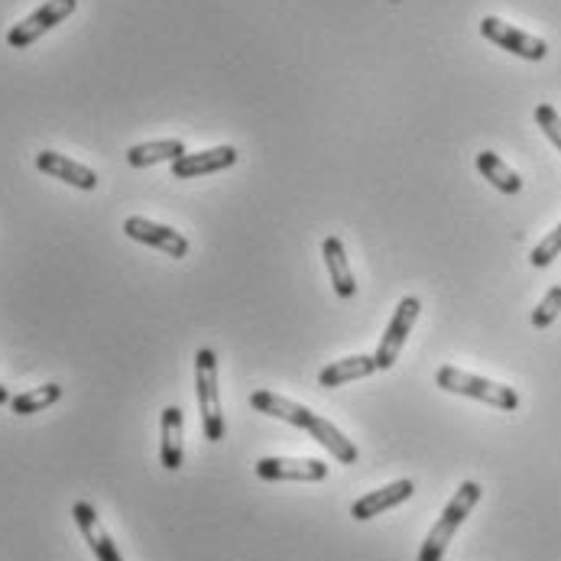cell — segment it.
I'll return each mask as SVG.
<instances>
[{"label":"cell","instance_id":"5bb4252c","mask_svg":"<svg viewBox=\"0 0 561 561\" xmlns=\"http://www.w3.org/2000/svg\"><path fill=\"white\" fill-rule=\"evenodd\" d=\"M182 410L179 406H166L162 410V416H159V435H162V441H159V461H162V467L166 471H179L182 467V461H185V451H182Z\"/></svg>","mask_w":561,"mask_h":561},{"label":"cell","instance_id":"9c48e42d","mask_svg":"<svg viewBox=\"0 0 561 561\" xmlns=\"http://www.w3.org/2000/svg\"><path fill=\"white\" fill-rule=\"evenodd\" d=\"M124 234H127L131 241H141L146 247L162 251L166 257H175V260L188 257V241H185L179 231H172V228H166V224H156V221H149V218H127V221H124Z\"/></svg>","mask_w":561,"mask_h":561},{"label":"cell","instance_id":"8992f818","mask_svg":"<svg viewBox=\"0 0 561 561\" xmlns=\"http://www.w3.org/2000/svg\"><path fill=\"white\" fill-rule=\"evenodd\" d=\"M480 33L493 46H500V49H507V52H513V56H520L526 62H542L549 56V42L546 39H539V36H533L526 29H516L513 23H503L500 16H484L480 20Z\"/></svg>","mask_w":561,"mask_h":561},{"label":"cell","instance_id":"8fae6325","mask_svg":"<svg viewBox=\"0 0 561 561\" xmlns=\"http://www.w3.org/2000/svg\"><path fill=\"white\" fill-rule=\"evenodd\" d=\"M36 169L46 172L49 179H59V182L75 185L82 192H95L98 188V172L95 169H88V166H82V162L69 159L65 153H56V149L36 153Z\"/></svg>","mask_w":561,"mask_h":561},{"label":"cell","instance_id":"ffe728a7","mask_svg":"<svg viewBox=\"0 0 561 561\" xmlns=\"http://www.w3.org/2000/svg\"><path fill=\"white\" fill-rule=\"evenodd\" d=\"M561 315V285H552L546 292V298L539 302V308L533 312V328H549Z\"/></svg>","mask_w":561,"mask_h":561},{"label":"cell","instance_id":"d6986e66","mask_svg":"<svg viewBox=\"0 0 561 561\" xmlns=\"http://www.w3.org/2000/svg\"><path fill=\"white\" fill-rule=\"evenodd\" d=\"M59 400H62V387H59V383H46V387H36V390H26V393L13 397V400H10V410H13L16 416H33V413L49 410V406L59 403Z\"/></svg>","mask_w":561,"mask_h":561},{"label":"cell","instance_id":"ac0fdd59","mask_svg":"<svg viewBox=\"0 0 561 561\" xmlns=\"http://www.w3.org/2000/svg\"><path fill=\"white\" fill-rule=\"evenodd\" d=\"M185 143L182 141H156V143H137L127 149V162L134 169H146L156 162H175L179 156H185Z\"/></svg>","mask_w":561,"mask_h":561},{"label":"cell","instance_id":"7c38bea8","mask_svg":"<svg viewBox=\"0 0 561 561\" xmlns=\"http://www.w3.org/2000/svg\"><path fill=\"white\" fill-rule=\"evenodd\" d=\"M237 162V149L234 146H215V149H202V153H185L172 162V179H198L208 172H221L228 166Z\"/></svg>","mask_w":561,"mask_h":561},{"label":"cell","instance_id":"9a60e30c","mask_svg":"<svg viewBox=\"0 0 561 561\" xmlns=\"http://www.w3.org/2000/svg\"><path fill=\"white\" fill-rule=\"evenodd\" d=\"M321 254H325V267H328V277H331V285L341 298H354L357 292V280H354V270L347 264V254H344V244L328 234L325 244H321Z\"/></svg>","mask_w":561,"mask_h":561},{"label":"cell","instance_id":"e0dca14e","mask_svg":"<svg viewBox=\"0 0 561 561\" xmlns=\"http://www.w3.org/2000/svg\"><path fill=\"white\" fill-rule=\"evenodd\" d=\"M477 169H480V175H484L493 188H500L503 195H520V192H523L520 172H513L497 153H490V149L477 153Z\"/></svg>","mask_w":561,"mask_h":561},{"label":"cell","instance_id":"277c9868","mask_svg":"<svg viewBox=\"0 0 561 561\" xmlns=\"http://www.w3.org/2000/svg\"><path fill=\"white\" fill-rule=\"evenodd\" d=\"M195 390H198L202 431L211 444H218L224 438V413H221V393H218V357L211 347H202L195 354Z\"/></svg>","mask_w":561,"mask_h":561},{"label":"cell","instance_id":"52a82bcc","mask_svg":"<svg viewBox=\"0 0 561 561\" xmlns=\"http://www.w3.org/2000/svg\"><path fill=\"white\" fill-rule=\"evenodd\" d=\"M422 312V302L416 295H406L400 305H397V315L390 318V325H387V334L380 338V347H377V370H390L397 361H400V351H403V344H406V338L413 334V325H416V318H419Z\"/></svg>","mask_w":561,"mask_h":561},{"label":"cell","instance_id":"ba28073f","mask_svg":"<svg viewBox=\"0 0 561 561\" xmlns=\"http://www.w3.org/2000/svg\"><path fill=\"white\" fill-rule=\"evenodd\" d=\"M260 480H302L318 484L328 477V464L318 458H260L257 461Z\"/></svg>","mask_w":561,"mask_h":561},{"label":"cell","instance_id":"6da1fadb","mask_svg":"<svg viewBox=\"0 0 561 561\" xmlns=\"http://www.w3.org/2000/svg\"><path fill=\"white\" fill-rule=\"evenodd\" d=\"M251 406H254L257 413H264V416H273V419L289 422V425L308 431L321 448H328V451L334 454V461H341V464H354V461H357L354 441H351L334 422L315 416L312 410H305V406H298V403H292V400H282V397L270 393V390H257V393L251 397Z\"/></svg>","mask_w":561,"mask_h":561},{"label":"cell","instance_id":"30bf717a","mask_svg":"<svg viewBox=\"0 0 561 561\" xmlns=\"http://www.w3.org/2000/svg\"><path fill=\"white\" fill-rule=\"evenodd\" d=\"M72 520H75L78 533L85 536L88 549L95 552V559L98 561H124L121 549H118V542L108 536V529L101 526V516H98V510H95L92 503L78 500V503L72 507Z\"/></svg>","mask_w":561,"mask_h":561},{"label":"cell","instance_id":"603a6c76","mask_svg":"<svg viewBox=\"0 0 561 561\" xmlns=\"http://www.w3.org/2000/svg\"><path fill=\"white\" fill-rule=\"evenodd\" d=\"M10 400H13V397H10V390L0 383V406H10Z\"/></svg>","mask_w":561,"mask_h":561},{"label":"cell","instance_id":"5b68a950","mask_svg":"<svg viewBox=\"0 0 561 561\" xmlns=\"http://www.w3.org/2000/svg\"><path fill=\"white\" fill-rule=\"evenodd\" d=\"M78 0H46L42 7H36L26 20H20L16 26H10L7 33V46L10 49H26L33 46L42 33H49L52 26H59L62 20H69L75 13Z\"/></svg>","mask_w":561,"mask_h":561},{"label":"cell","instance_id":"44dd1931","mask_svg":"<svg viewBox=\"0 0 561 561\" xmlns=\"http://www.w3.org/2000/svg\"><path fill=\"white\" fill-rule=\"evenodd\" d=\"M559 254H561V224L556 228V231H552V234H549V237H542V241L533 247V254H529V264L542 270V267H549V264H552Z\"/></svg>","mask_w":561,"mask_h":561},{"label":"cell","instance_id":"2e32d148","mask_svg":"<svg viewBox=\"0 0 561 561\" xmlns=\"http://www.w3.org/2000/svg\"><path fill=\"white\" fill-rule=\"evenodd\" d=\"M370 374H377V357L374 354H354V357H344V361L328 364L318 374V383L328 387V390H334V387H344L351 380H364Z\"/></svg>","mask_w":561,"mask_h":561},{"label":"cell","instance_id":"4fadbf2b","mask_svg":"<svg viewBox=\"0 0 561 561\" xmlns=\"http://www.w3.org/2000/svg\"><path fill=\"white\" fill-rule=\"evenodd\" d=\"M413 493H416V484H413V480H393V484H387V487H380V490L361 497V500L351 507V516H354L357 523L374 520V516H380V513H387V510H393V507L413 500Z\"/></svg>","mask_w":561,"mask_h":561},{"label":"cell","instance_id":"7a4b0ae2","mask_svg":"<svg viewBox=\"0 0 561 561\" xmlns=\"http://www.w3.org/2000/svg\"><path fill=\"white\" fill-rule=\"evenodd\" d=\"M480 484H474V480H464L461 487H458V493L448 500V507L441 510V516H438V523L431 526V533L425 536V542H422L419 549V561H441L444 559V552H448V546H451V539H454V533L464 526V520L471 516V510L477 507V500H480Z\"/></svg>","mask_w":561,"mask_h":561},{"label":"cell","instance_id":"7402d4cb","mask_svg":"<svg viewBox=\"0 0 561 561\" xmlns=\"http://www.w3.org/2000/svg\"><path fill=\"white\" fill-rule=\"evenodd\" d=\"M536 124H539L542 134L552 141V146L561 149V114L552 105H539V108H536Z\"/></svg>","mask_w":561,"mask_h":561},{"label":"cell","instance_id":"3957f363","mask_svg":"<svg viewBox=\"0 0 561 561\" xmlns=\"http://www.w3.org/2000/svg\"><path fill=\"white\" fill-rule=\"evenodd\" d=\"M435 383L444 390V393H454V397H467V400H477V403H487L500 413H516L520 410V393L513 387H503V383H493L487 377H477V374H467V370H458V367H438L435 374Z\"/></svg>","mask_w":561,"mask_h":561}]
</instances>
